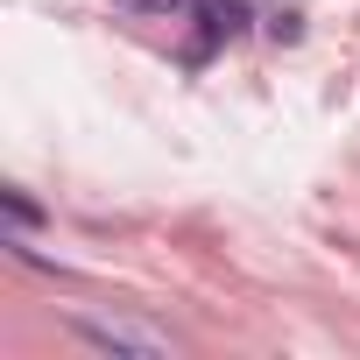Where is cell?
<instances>
[{"instance_id": "1", "label": "cell", "mask_w": 360, "mask_h": 360, "mask_svg": "<svg viewBox=\"0 0 360 360\" xmlns=\"http://www.w3.org/2000/svg\"><path fill=\"white\" fill-rule=\"evenodd\" d=\"M134 8H148V15H169V8H176V0H134Z\"/></svg>"}]
</instances>
